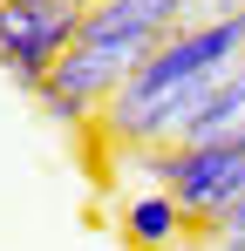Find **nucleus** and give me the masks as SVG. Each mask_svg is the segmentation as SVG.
Masks as SVG:
<instances>
[{
	"label": "nucleus",
	"instance_id": "5",
	"mask_svg": "<svg viewBox=\"0 0 245 251\" xmlns=\"http://www.w3.org/2000/svg\"><path fill=\"white\" fill-rule=\"evenodd\" d=\"M245 14V0H198L191 7V21H239Z\"/></svg>",
	"mask_w": 245,
	"mask_h": 251
},
{
	"label": "nucleus",
	"instance_id": "2",
	"mask_svg": "<svg viewBox=\"0 0 245 251\" xmlns=\"http://www.w3.org/2000/svg\"><path fill=\"white\" fill-rule=\"evenodd\" d=\"M191 7H198V0H95V7L82 14L75 48L95 54L102 68H116L122 82H129L136 61H150L170 34L191 27Z\"/></svg>",
	"mask_w": 245,
	"mask_h": 251
},
{
	"label": "nucleus",
	"instance_id": "1",
	"mask_svg": "<svg viewBox=\"0 0 245 251\" xmlns=\"http://www.w3.org/2000/svg\"><path fill=\"white\" fill-rule=\"evenodd\" d=\"M239 54H245V14L239 21H191L150 61H136V75L116 88V102L95 123L102 143L122 150V156L184 143V129L198 123V109L211 102V88L239 68Z\"/></svg>",
	"mask_w": 245,
	"mask_h": 251
},
{
	"label": "nucleus",
	"instance_id": "4",
	"mask_svg": "<svg viewBox=\"0 0 245 251\" xmlns=\"http://www.w3.org/2000/svg\"><path fill=\"white\" fill-rule=\"evenodd\" d=\"M122 231H129L143 251H163V245H177V238L191 231V210L177 204L170 190H150V197H136V204L122 210Z\"/></svg>",
	"mask_w": 245,
	"mask_h": 251
},
{
	"label": "nucleus",
	"instance_id": "7",
	"mask_svg": "<svg viewBox=\"0 0 245 251\" xmlns=\"http://www.w3.org/2000/svg\"><path fill=\"white\" fill-rule=\"evenodd\" d=\"M82 7H95V0H82Z\"/></svg>",
	"mask_w": 245,
	"mask_h": 251
},
{
	"label": "nucleus",
	"instance_id": "6",
	"mask_svg": "<svg viewBox=\"0 0 245 251\" xmlns=\"http://www.w3.org/2000/svg\"><path fill=\"white\" fill-rule=\"evenodd\" d=\"M198 251H245V238H225V231H204L198 224Z\"/></svg>",
	"mask_w": 245,
	"mask_h": 251
},
{
	"label": "nucleus",
	"instance_id": "3",
	"mask_svg": "<svg viewBox=\"0 0 245 251\" xmlns=\"http://www.w3.org/2000/svg\"><path fill=\"white\" fill-rule=\"evenodd\" d=\"M82 14H89L82 0H0V68L28 95H41L61 54L75 48Z\"/></svg>",
	"mask_w": 245,
	"mask_h": 251
}]
</instances>
